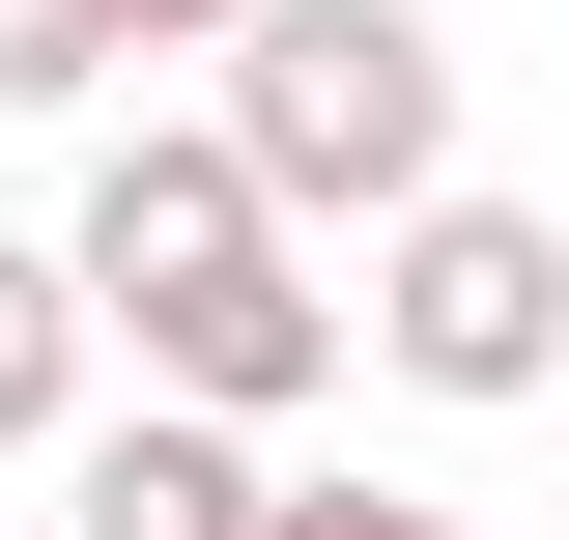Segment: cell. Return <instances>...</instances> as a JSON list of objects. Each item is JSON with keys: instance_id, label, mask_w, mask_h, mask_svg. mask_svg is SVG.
Masks as SVG:
<instances>
[{"instance_id": "obj_8", "label": "cell", "mask_w": 569, "mask_h": 540, "mask_svg": "<svg viewBox=\"0 0 569 540\" xmlns=\"http://www.w3.org/2000/svg\"><path fill=\"white\" fill-rule=\"evenodd\" d=\"M114 29H142V58H228V29H257V0H114Z\"/></svg>"}, {"instance_id": "obj_7", "label": "cell", "mask_w": 569, "mask_h": 540, "mask_svg": "<svg viewBox=\"0 0 569 540\" xmlns=\"http://www.w3.org/2000/svg\"><path fill=\"white\" fill-rule=\"evenodd\" d=\"M284 540H456L427 483H284Z\"/></svg>"}, {"instance_id": "obj_5", "label": "cell", "mask_w": 569, "mask_h": 540, "mask_svg": "<svg viewBox=\"0 0 569 540\" xmlns=\"http://www.w3.org/2000/svg\"><path fill=\"white\" fill-rule=\"evenodd\" d=\"M86 341H114V313H86V257L0 228V456H58V427H86Z\"/></svg>"}, {"instance_id": "obj_4", "label": "cell", "mask_w": 569, "mask_h": 540, "mask_svg": "<svg viewBox=\"0 0 569 540\" xmlns=\"http://www.w3.org/2000/svg\"><path fill=\"white\" fill-rule=\"evenodd\" d=\"M58 512H86V540H284V483H257V427H228V399H142V427H86Z\"/></svg>"}, {"instance_id": "obj_2", "label": "cell", "mask_w": 569, "mask_h": 540, "mask_svg": "<svg viewBox=\"0 0 569 540\" xmlns=\"http://www.w3.org/2000/svg\"><path fill=\"white\" fill-rule=\"evenodd\" d=\"M228 142H257L284 228L456 200V29H427V0H257V29H228Z\"/></svg>"}, {"instance_id": "obj_6", "label": "cell", "mask_w": 569, "mask_h": 540, "mask_svg": "<svg viewBox=\"0 0 569 540\" xmlns=\"http://www.w3.org/2000/svg\"><path fill=\"white\" fill-rule=\"evenodd\" d=\"M114 58H142L114 0H0V114H86V86H114Z\"/></svg>"}, {"instance_id": "obj_3", "label": "cell", "mask_w": 569, "mask_h": 540, "mask_svg": "<svg viewBox=\"0 0 569 540\" xmlns=\"http://www.w3.org/2000/svg\"><path fill=\"white\" fill-rule=\"evenodd\" d=\"M370 370L399 399H569V228L541 200H399L370 228Z\"/></svg>"}, {"instance_id": "obj_1", "label": "cell", "mask_w": 569, "mask_h": 540, "mask_svg": "<svg viewBox=\"0 0 569 540\" xmlns=\"http://www.w3.org/2000/svg\"><path fill=\"white\" fill-rule=\"evenodd\" d=\"M58 257H86V313L142 341V399H228V427H284V399L370 341V284L284 257V200H257V142H228V114H142L114 171H86Z\"/></svg>"}]
</instances>
